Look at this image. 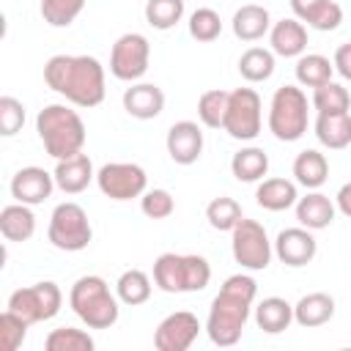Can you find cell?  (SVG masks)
I'll return each mask as SVG.
<instances>
[{
    "mask_svg": "<svg viewBox=\"0 0 351 351\" xmlns=\"http://www.w3.org/2000/svg\"><path fill=\"white\" fill-rule=\"evenodd\" d=\"M271 25L274 22L269 16V8L258 5V3H244L241 8H236V14L230 19L233 36L241 41H261L263 36H269Z\"/></svg>",
    "mask_w": 351,
    "mask_h": 351,
    "instance_id": "44dd1931",
    "label": "cell"
},
{
    "mask_svg": "<svg viewBox=\"0 0 351 351\" xmlns=\"http://www.w3.org/2000/svg\"><path fill=\"white\" fill-rule=\"evenodd\" d=\"M255 293H258V282L250 274H230L222 282L219 293L211 299L206 318V335L214 346L228 348L241 340Z\"/></svg>",
    "mask_w": 351,
    "mask_h": 351,
    "instance_id": "6da1fadb",
    "label": "cell"
},
{
    "mask_svg": "<svg viewBox=\"0 0 351 351\" xmlns=\"http://www.w3.org/2000/svg\"><path fill=\"white\" fill-rule=\"evenodd\" d=\"M0 233L5 241H27L36 233V214L27 203H11L0 211Z\"/></svg>",
    "mask_w": 351,
    "mask_h": 351,
    "instance_id": "484cf974",
    "label": "cell"
},
{
    "mask_svg": "<svg viewBox=\"0 0 351 351\" xmlns=\"http://www.w3.org/2000/svg\"><path fill=\"white\" fill-rule=\"evenodd\" d=\"M25 126V104L14 96H0V134L14 137Z\"/></svg>",
    "mask_w": 351,
    "mask_h": 351,
    "instance_id": "60d3db41",
    "label": "cell"
},
{
    "mask_svg": "<svg viewBox=\"0 0 351 351\" xmlns=\"http://www.w3.org/2000/svg\"><path fill=\"white\" fill-rule=\"evenodd\" d=\"M230 173L236 181L241 184H255V181H263V176L269 173V154L258 145H247V148H239L230 159Z\"/></svg>",
    "mask_w": 351,
    "mask_h": 351,
    "instance_id": "83f0119b",
    "label": "cell"
},
{
    "mask_svg": "<svg viewBox=\"0 0 351 351\" xmlns=\"http://www.w3.org/2000/svg\"><path fill=\"white\" fill-rule=\"evenodd\" d=\"M219 33H222V19H219V14L214 8H206L203 5V8H195L189 14V36L195 41L208 44V41L219 38Z\"/></svg>",
    "mask_w": 351,
    "mask_h": 351,
    "instance_id": "74e56055",
    "label": "cell"
},
{
    "mask_svg": "<svg viewBox=\"0 0 351 351\" xmlns=\"http://www.w3.org/2000/svg\"><path fill=\"white\" fill-rule=\"evenodd\" d=\"M313 107H315V112H348L351 93L346 85L329 80V82L313 88Z\"/></svg>",
    "mask_w": 351,
    "mask_h": 351,
    "instance_id": "d6a6232c",
    "label": "cell"
},
{
    "mask_svg": "<svg viewBox=\"0 0 351 351\" xmlns=\"http://www.w3.org/2000/svg\"><path fill=\"white\" fill-rule=\"evenodd\" d=\"M52 176H55L58 189L66 192V195H80V192H85L88 184L96 178L93 162H90V156L82 154V151L74 154V156H69V159H58Z\"/></svg>",
    "mask_w": 351,
    "mask_h": 351,
    "instance_id": "ac0fdd59",
    "label": "cell"
},
{
    "mask_svg": "<svg viewBox=\"0 0 351 351\" xmlns=\"http://www.w3.org/2000/svg\"><path fill=\"white\" fill-rule=\"evenodd\" d=\"M118 302V293H112L107 280L99 274L80 277L69 291V307L88 329H110L121 315Z\"/></svg>",
    "mask_w": 351,
    "mask_h": 351,
    "instance_id": "277c9868",
    "label": "cell"
},
{
    "mask_svg": "<svg viewBox=\"0 0 351 351\" xmlns=\"http://www.w3.org/2000/svg\"><path fill=\"white\" fill-rule=\"evenodd\" d=\"M315 137L324 148L332 151L351 145V112H318Z\"/></svg>",
    "mask_w": 351,
    "mask_h": 351,
    "instance_id": "cb8c5ba5",
    "label": "cell"
},
{
    "mask_svg": "<svg viewBox=\"0 0 351 351\" xmlns=\"http://www.w3.org/2000/svg\"><path fill=\"white\" fill-rule=\"evenodd\" d=\"M261 123H263V104L258 90L252 88H236L228 96V110H225V123L222 129L241 143H250L261 134Z\"/></svg>",
    "mask_w": 351,
    "mask_h": 351,
    "instance_id": "9c48e42d",
    "label": "cell"
},
{
    "mask_svg": "<svg viewBox=\"0 0 351 351\" xmlns=\"http://www.w3.org/2000/svg\"><path fill=\"white\" fill-rule=\"evenodd\" d=\"M255 200L261 208L266 211H285V208H293L296 200H299V192H296V181H288V178H263L255 189Z\"/></svg>",
    "mask_w": 351,
    "mask_h": 351,
    "instance_id": "d4e9b609",
    "label": "cell"
},
{
    "mask_svg": "<svg viewBox=\"0 0 351 351\" xmlns=\"http://www.w3.org/2000/svg\"><path fill=\"white\" fill-rule=\"evenodd\" d=\"M335 318V296H329L326 291H313L304 293L296 304H293V321L304 329H315L324 326Z\"/></svg>",
    "mask_w": 351,
    "mask_h": 351,
    "instance_id": "7402d4cb",
    "label": "cell"
},
{
    "mask_svg": "<svg viewBox=\"0 0 351 351\" xmlns=\"http://www.w3.org/2000/svg\"><path fill=\"white\" fill-rule=\"evenodd\" d=\"M230 252H233V261L241 269L263 271L271 263L274 241H269V233L258 219L241 217V222L230 230Z\"/></svg>",
    "mask_w": 351,
    "mask_h": 351,
    "instance_id": "ba28073f",
    "label": "cell"
},
{
    "mask_svg": "<svg viewBox=\"0 0 351 351\" xmlns=\"http://www.w3.org/2000/svg\"><path fill=\"white\" fill-rule=\"evenodd\" d=\"M167 154L176 165H195L203 154V132L195 121H176L165 137Z\"/></svg>",
    "mask_w": 351,
    "mask_h": 351,
    "instance_id": "2e32d148",
    "label": "cell"
},
{
    "mask_svg": "<svg viewBox=\"0 0 351 351\" xmlns=\"http://www.w3.org/2000/svg\"><path fill=\"white\" fill-rule=\"evenodd\" d=\"M241 217H244L241 203L233 200V197H228V195H219V197H214L206 206V219H208V225L214 230H228L230 233L241 222Z\"/></svg>",
    "mask_w": 351,
    "mask_h": 351,
    "instance_id": "836d02e7",
    "label": "cell"
},
{
    "mask_svg": "<svg viewBox=\"0 0 351 351\" xmlns=\"http://www.w3.org/2000/svg\"><path fill=\"white\" fill-rule=\"evenodd\" d=\"M296 222L302 228H310V230H324L335 222V214H337V206L329 200V195L318 192V189H310L304 197L296 200Z\"/></svg>",
    "mask_w": 351,
    "mask_h": 351,
    "instance_id": "ffe728a7",
    "label": "cell"
},
{
    "mask_svg": "<svg viewBox=\"0 0 351 351\" xmlns=\"http://www.w3.org/2000/svg\"><path fill=\"white\" fill-rule=\"evenodd\" d=\"M44 82L77 107L104 101V66L93 55H52L44 63Z\"/></svg>",
    "mask_w": 351,
    "mask_h": 351,
    "instance_id": "7a4b0ae2",
    "label": "cell"
},
{
    "mask_svg": "<svg viewBox=\"0 0 351 351\" xmlns=\"http://www.w3.org/2000/svg\"><path fill=\"white\" fill-rule=\"evenodd\" d=\"M335 206H337V211H340L343 217H351V181L343 184V186L337 189V195H335Z\"/></svg>",
    "mask_w": 351,
    "mask_h": 351,
    "instance_id": "f6af8a7d",
    "label": "cell"
},
{
    "mask_svg": "<svg viewBox=\"0 0 351 351\" xmlns=\"http://www.w3.org/2000/svg\"><path fill=\"white\" fill-rule=\"evenodd\" d=\"M44 348L47 351H93L96 340L85 332V329H74V326H58L44 337Z\"/></svg>",
    "mask_w": 351,
    "mask_h": 351,
    "instance_id": "1f68e13d",
    "label": "cell"
},
{
    "mask_svg": "<svg viewBox=\"0 0 351 351\" xmlns=\"http://www.w3.org/2000/svg\"><path fill=\"white\" fill-rule=\"evenodd\" d=\"M140 211L148 217V219H167L173 211H176V197L156 186V189H145L140 195Z\"/></svg>",
    "mask_w": 351,
    "mask_h": 351,
    "instance_id": "ab89813d",
    "label": "cell"
},
{
    "mask_svg": "<svg viewBox=\"0 0 351 351\" xmlns=\"http://www.w3.org/2000/svg\"><path fill=\"white\" fill-rule=\"evenodd\" d=\"M200 329L203 326L195 313L176 310L159 321V326L154 332V346H156V351H186L197 340Z\"/></svg>",
    "mask_w": 351,
    "mask_h": 351,
    "instance_id": "4fadbf2b",
    "label": "cell"
},
{
    "mask_svg": "<svg viewBox=\"0 0 351 351\" xmlns=\"http://www.w3.org/2000/svg\"><path fill=\"white\" fill-rule=\"evenodd\" d=\"M211 280V263L203 255L162 252L154 261V285L165 293H195Z\"/></svg>",
    "mask_w": 351,
    "mask_h": 351,
    "instance_id": "5b68a950",
    "label": "cell"
},
{
    "mask_svg": "<svg viewBox=\"0 0 351 351\" xmlns=\"http://www.w3.org/2000/svg\"><path fill=\"white\" fill-rule=\"evenodd\" d=\"M151 277L143 271V269H126L118 280H115V293L123 304L129 307H137V304H145L151 299Z\"/></svg>",
    "mask_w": 351,
    "mask_h": 351,
    "instance_id": "f546056e",
    "label": "cell"
},
{
    "mask_svg": "<svg viewBox=\"0 0 351 351\" xmlns=\"http://www.w3.org/2000/svg\"><path fill=\"white\" fill-rule=\"evenodd\" d=\"M36 132H38V140L44 143V151L55 162L80 154L88 140L80 112L71 110L69 104H47L36 115Z\"/></svg>",
    "mask_w": 351,
    "mask_h": 351,
    "instance_id": "3957f363",
    "label": "cell"
},
{
    "mask_svg": "<svg viewBox=\"0 0 351 351\" xmlns=\"http://www.w3.org/2000/svg\"><path fill=\"white\" fill-rule=\"evenodd\" d=\"M143 14L154 30H170L184 19V0H148Z\"/></svg>",
    "mask_w": 351,
    "mask_h": 351,
    "instance_id": "d590c367",
    "label": "cell"
},
{
    "mask_svg": "<svg viewBox=\"0 0 351 351\" xmlns=\"http://www.w3.org/2000/svg\"><path fill=\"white\" fill-rule=\"evenodd\" d=\"M27 326L30 324L19 313L5 307L3 315H0V346H3V351H16L27 337Z\"/></svg>",
    "mask_w": 351,
    "mask_h": 351,
    "instance_id": "f35d334b",
    "label": "cell"
},
{
    "mask_svg": "<svg viewBox=\"0 0 351 351\" xmlns=\"http://www.w3.org/2000/svg\"><path fill=\"white\" fill-rule=\"evenodd\" d=\"M96 184L110 200H132L145 192L148 176L137 162H107L96 170Z\"/></svg>",
    "mask_w": 351,
    "mask_h": 351,
    "instance_id": "7c38bea8",
    "label": "cell"
},
{
    "mask_svg": "<svg viewBox=\"0 0 351 351\" xmlns=\"http://www.w3.org/2000/svg\"><path fill=\"white\" fill-rule=\"evenodd\" d=\"M47 239L55 250H63V252H80L90 244L93 239V228H90V219L85 214V208L74 200H66V203H58L52 208V217H49V228H47Z\"/></svg>",
    "mask_w": 351,
    "mask_h": 351,
    "instance_id": "52a82bcc",
    "label": "cell"
},
{
    "mask_svg": "<svg viewBox=\"0 0 351 351\" xmlns=\"http://www.w3.org/2000/svg\"><path fill=\"white\" fill-rule=\"evenodd\" d=\"M293 71H296V82H299V85H304V88H318V85H324V82L332 80L335 63H332L326 55L307 52V55H299Z\"/></svg>",
    "mask_w": 351,
    "mask_h": 351,
    "instance_id": "f1b7e54d",
    "label": "cell"
},
{
    "mask_svg": "<svg viewBox=\"0 0 351 351\" xmlns=\"http://www.w3.org/2000/svg\"><path fill=\"white\" fill-rule=\"evenodd\" d=\"M123 110L137 121L159 118L165 110V90L154 82H132L123 90Z\"/></svg>",
    "mask_w": 351,
    "mask_h": 351,
    "instance_id": "e0dca14e",
    "label": "cell"
},
{
    "mask_svg": "<svg viewBox=\"0 0 351 351\" xmlns=\"http://www.w3.org/2000/svg\"><path fill=\"white\" fill-rule=\"evenodd\" d=\"M310 123L307 96L299 85H282L274 90L269 104V132L280 143H296L304 137Z\"/></svg>",
    "mask_w": 351,
    "mask_h": 351,
    "instance_id": "8992f818",
    "label": "cell"
},
{
    "mask_svg": "<svg viewBox=\"0 0 351 351\" xmlns=\"http://www.w3.org/2000/svg\"><path fill=\"white\" fill-rule=\"evenodd\" d=\"M288 3H291L293 16L310 27V22H313V19L321 14V8H324L329 0H288Z\"/></svg>",
    "mask_w": 351,
    "mask_h": 351,
    "instance_id": "7bdbcfd3",
    "label": "cell"
},
{
    "mask_svg": "<svg viewBox=\"0 0 351 351\" xmlns=\"http://www.w3.org/2000/svg\"><path fill=\"white\" fill-rule=\"evenodd\" d=\"M329 178V162L321 151L307 148L293 159V181L304 189H321Z\"/></svg>",
    "mask_w": 351,
    "mask_h": 351,
    "instance_id": "4316f807",
    "label": "cell"
},
{
    "mask_svg": "<svg viewBox=\"0 0 351 351\" xmlns=\"http://www.w3.org/2000/svg\"><path fill=\"white\" fill-rule=\"evenodd\" d=\"M269 44H271V52L280 55V58L304 55V49H307V27H304V22H299L296 16L274 22L271 30H269Z\"/></svg>",
    "mask_w": 351,
    "mask_h": 351,
    "instance_id": "d6986e66",
    "label": "cell"
},
{
    "mask_svg": "<svg viewBox=\"0 0 351 351\" xmlns=\"http://www.w3.org/2000/svg\"><path fill=\"white\" fill-rule=\"evenodd\" d=\"M55 176L47 173L44 167H36V165H27V167H19L11 178V197L16 203H27V206H38L44 203L52 189H55Z\"/></svg>",
    "mask_w": 351,
    "mask_h": 351,
    "instance_id": "9a60e30c",
    "label": "cell"
},
{
    "mask_svg": "<svg viewBox=\"0 0 351 351\" xmlns=\"http://www.w3.org/2000/svg\"><path fill=\"white\" fill-rule=\"evenodd\" d=\"M85 8V0H41V16L49 27H69Z\"/></svg>",
    "mask_w": 351,
    "mask_h": 351,
    "instance_id": "8d00e7d4",
    "label": "cell"
},
{
    "mask_svg": "<svg viewBox=\"0 0 351 351\" xmlns=\"http://www.w3.org/2000/svg\"><path fill=\"white\" fill-rule=\"evenodd\" d=\"M332 63H335V71H337L343 80L351 82V41H346V44H340V47L335 49Z\"/></svg>",
    "mask_w": 351,
    "mask_h": 351,
    "instance_id": "ee69618b",
    "label": "cell"
},
{
    "mask_svg": "<svg viewBox=\"0 0 351 351\" xmlns=\"http://www.w3.org/2000/svg\"><path fill=\"white\" fill-rule=\"evenodd\" d=\"M228 96H230V90H222V88H211V90L200 93V99H197V118H200L203 126L222 129L225 110H228Z\"/></svg>",
    "mask_w": 351,
    "mask_h": 351,
    "instance_id": "e575fe53",
    "label": "cell"
},
{
    "mask_svg": "<svg viewBox=\"0 0 351 351\" xmlns=\"http://www.w3.org/2000/svg\"><path fill=\"white\" fill-rule=\"evenodd\" d=\"M151 63V44L143 33H123L110 49V74L121 82H137Z\"/></svg>",
    "mask_w": 351,
    "mask_h": 351,
    "instance_id": "8fae6325",
    "label": "cell"
},
{
    "mask_svg": "<svg viewBox=\"0 0 351 351\" xmlns=\"http://www.w3.org/2000/svg\"><path fill=\"white\" fill-rule=\"evenodd\" d=\"M239 74L247 82H266L274 74V52L266 47H250L239 58Z\"/></svg>",
    "mask_w": 351,
    "mask_h": 351,
    "instance_id": "4dcf8cb0",
    "label": "cell"
},
{
    "mask_svg": "<svg viewBox=\"0 0 351 351\" xmlns=\"http://www.w3.org/2000/svg\"><path fill=\"white\" fill-rule=\"evenodd\" d=\"M315 252H318V241L310 228H302V225L285 228L274 239V255L280 258V263H285L291 269H302V266L313 263Z\"/></svg>",
    "mask_w": 351,
    "mask_h": 351,
    "instance_id": "5bb4252c",
    "label": "cell"
},
{
    "mask_svg": "<svg viewBox=\"0 0 351 351\" xmlns=\"http://www.w3.org/2000/svg\"><path fill=\"white\" fill-rule=\"evenodd\" d=\"M340 22H343V8H340V3L329 0V3L321 8V14H318V16L310 22V27L329 33V30H337V27H340Z\"/></svg>",
    "mask_w": 351,
    "mask_h": 351,
    "instance_id": "b9f144b4",
    "label": "cell"
},
{
    "mask_svg": "<svg viewBox=\"0 0 351 351\" xmlns=\"http://www.w3.org/2000/svg\"><path fill=\"white\" fill-rule=\"evenodd\" d=\"M255 324L266 335H280L293 324V304L282 296H266L255 307Z\"/></svg>",
    "mask_w": 351,
    "mask_h": 351,
    "instance_id": "603a6c76",
    "label": "cell"
},
{
    "mask_svg": "<svg viewBox=\"0 0 351 351\" xmlns=\"http://www.w3.org/2000/svg\"><path fill=\"white\" fill-rule=\"evenodd\" d=\"M60 307H63V293H60L58 282H52V280H41L27 288H16L8 296V310L19 313L27 324H41V321L55 318L60 313Z\"/></svg>",
    "mask_w": 351,
    "mask_h": 351,
    "instance_id": "30bf717a",
    "label": "cell"
}]
</instances>
